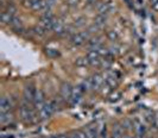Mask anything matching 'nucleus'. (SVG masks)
I'll use <instances>...</instances> for the list:
<instances>
[{
  "mask_svg": "<svg viewBox=\"0 0 158 138\" xmlns=\"http://www.w3.org/2000/svg\"><path fill=\"white\" fill-rule=\"evenodd\" d=\"M89 38V32H80V33H74L70 37V41L74 45L79 47L81 44H83L85 41H87Z\"/></svg>",
  "mask_w": 158,
  "mask_h": 138,
  "instance_id": "1",
  "label": "nucleus"
},
{
  "mask_svg": "<svg viewBox=\"0 0 158 138\" xmlns=\"http://www.w3.org/2000/svg\"><path fill=\"white\" fill-rule=\"evenodd\" d=\"M36 90H35V87H33L32 85L26 86V87H25V90H24V99H25V100H27L29 102L33 104L35 95H36Z\"/></svg>",
  "mask_w": 158,
  "mask_h": 138,
  "instance_id": "2",
  "label": "nucleus"
},
{
  "mask_svg": "<svg viewBox=\"0 0 158 138\" xmlns=\"http://www.w3.org/2000/svg\"><path fill=\"white\" fill-rule=\"evenodd\" d=\"M73 90H74V88L71 87L70 83L65 82L61 87V95H62L64 100H70L71 95H73Z\"/></svg>",
  "mask_w": 158,
  "mask_h": 138,
  "instance_id": "3",
  "label": "nucleus"
},
{
  "mask_svg": "<svg viewBox=\"0 0 158 138\" xmlns=\"http://www.w3.org/2000/svg\"><path fill=\"white\" fill-rule=\"evenodd\" d=\"M12 107H13V105H12V102H11V100L8 98H1V100H0V111H1V113L10 112L12 110Z\"/></svg>",
  "mask_w": 158,
  "mask_h": 138,
  "instance_id": "4",
  "label": "nucleus"
},
{
  "mask_svg": "<svg viewBox=\"0 0 158 138\" xmlns=\"http://www.w3.org/2000/svg\"><path fill=\"white\" fill-rule=\"evenodd\" d=\"M54 23H55V19H54V18L43 17L42 20H40V26H42L45 31H50V30H52V27H54Z\"/></svg>",
  "mask_w": 158,
  "mask_h": 138,
  "instance_id": "5",
  "label": "nucleus"
},
{
  "mask_svg": "<svg viewBox=\"0 0 158 138\" xmlns=\"http://www.w3.org/2000/svg\"><path fill=\"white\" fill-rule=\"evenodd\" d=\"M52 30H54V31H55V32L57 33V35H60V36H64L65 33L68 32V31L65 30V27H64L63 23H62L61 20H55Z\"/></svg>",
  "mask_w": 158,
  "mask_h": 138,
  "instance_id": "6",
  "label": "nucleus"
},
{
  "mask_svg": "<svg viewBox=\"0 0 158 138\" xmlns=\"http://www.w3.org/2000/svg\"><path fill=\"white\" fill-rule=\"evenodd\" d=\"M112 10V5L107 1H103V2H99L98 4V12L99 15H105L107 12H110Z\"/></svg>",
  "mask_w": 158,
  "mask_h": 138,
  "instance_id": "7",
  "label": "nucleus"
},
{
  "mask_svg": "<svg viewBox=\"0 0 158 138\" xmlns=\"http://www.w3.org/2000/svg\"><path fill=\"white\" fill-rule=\"evenodd\" d=\"M90 79H92V82H93V88L98 90V88H100V87L102 86L103 77L101 74H95V75H93Z\"/></svg>",
  "mask_w": 158,
  "mask_h": 138,
  "instance_id": "8",
  "label": "nucleus"
},
{
  "mask_svg": "<svg viewBox=\"0 0 158 138\" xmlns=\"http://www.w3.org/2000/svg\"><path fill=\"white\" fill-rule=\"evenodd\" d=\"M13 120V114L11 112H5L0 114V123L1 124H7V123Z\"/></svg>",
  "mask_w": 158,
  "mask_h": 138,
  "instance_id": "9",
  "label": "nucleus"
},
{
  "mask_svg": "<svg viewBox=\"0 0 158 138\" xmlns=\"http://www.w3.org/2000/svg\"><path fill=\"white\" fill-rule=\"evenodd\" d=\"M106 20H107V18L105 15H99V16L95 18V26H98V27H102L105 26L106 24Z\"/></svg>",
  "mask_w": 158,
  "mask_h": 138,
  "instance_id": "10",
  "label": "nucleus"
},
{
  "mask_svg": "<svg viewBox=\"0 0 158 138\" xmlns=\"http://www.w3.org/2000/svg\"><path fill=\"white\" fill-rule=\"evenodd\" d=\"M123 126L120 125H115L113 126V138H123Z\"/></svg>",
  "mask_w": 158,
  "mask_h": 138,
  "instance_id": "11",
  "label": "nucleus"
},
{
  "mask_svg": "<svg viewBox=\"0 0 158 138\" xmlns=\"http://www.w3.org/2000/svg\"><path fill=\"white\" fill-rule=\"evenodd\" d=\"M12 18H13V16L10 15V13L6 12V11H4V12L1 13V22H2L4 24H11Z\"/></svg>",
  "mask_w": 158,
  "mask_h": 138,
  "instance_id": "12",
  "label": "nucleus"
},
{
  "mask_svg": "<svg viewBox=\"0 0 158 138\" xmlns=\"http://www.w3.org/2000/svg\"><path fill=\"white\" fill-rule=\"evenodd\" d=\"M11 26H12L15 30H19V29H22V20H20L18 17L13 16L12 20H11Z\"/></svg>",
  "mask_w": 158,
  "mask_h": 138,
  "instance_id": "13",
  "label": "nucleus"
},
{
  "mask_svg": "<svg viewBox=\"0 0 158 138\" xmlns=\"http://www.w3.org/2000/svg\"><path fill=\"white\" fill-rule=\"evenodd\" d=\"M89 63V61H88L87 57H80V58H77L76 60V62H75V65H77V67H86V65Z\"/></svg>",
  "mask_w": 158,
  "mask_h": 138,
  "instance_id": "14",
  "label": "nucleus"
},
{
  "mask_svg": "<svg viewBox=\"0 0 158 138\" xmlns=\"http://www.w3.org/2000/svg\"><path fill=\"white\" fill-rule=\"evenodd\" d=\"M99 52L96 50H89L87 52V58L88 61H92V60H95V58H99Z\"/></svg>",
  "mask_w": 158,
  "mask_h": 138,
  "instance_id": "15",
  "label": "nucleus"
},
{
  "mask_svg": "<svg viewBox=\"0 0 158 138\" xmlns=\"http://www.w3.org/2000/svg\"><path fill=\"white\" fill-rule=\"evenodd\" d=\"M6 12H8L10 15H15L17 12V7H16V5L13 4V2H8L7 4V6H6Z\"/></svg>",
  "mask_w": 158,
  "mask_h": 138,
  "instance_id": "16",
  "label": "nucleus"
},
{
  "mask_svg": "<svg viewBox=\"0 0 158 138\" xmlns=\"http://www.w3.org/2000/svg\"><path fill=\"white\" fill-rule=\"evenodd\" d=\"M45 30L42 27V26H36V27H33V33L36 35V36H40V37H42V36H44L45 35Z\"/></svg>",
  "mask_w": 158,
  "mask_h": 138,
  "instance_id": "17",
  "label": "nucleus"
},
{
  "mask_svg": "<svg viewBox=\"0 0 158 138\" xmlns=\"http://www.w3.org/2000/svg\"><path fill=\"white\" fill-rule=\"evenodd\" d=\"M121 126H123L124 130H132L135 125H133V123L131 122V120H125V122L121 124Z\"/></svg>",
  "mask_w": 158,
  "mask_h": 138,
  "instance_id": "18",
  "label": "nucleus"
},
{
  "mask_svg": "<svg viewBox=\"0 0 158 138\" xmlns=\"http://www.w3.org/2000/svg\"><path fill=\"white\" fill-rule=\"evenodd\" d=\"M47 55L49 57H57L60 55V52L56 49H47Z\"/></svg>",
  "mask_w": 158,
  "mask_h": 138,
  "instance_id": "19",
  "label": "nucleus"
},
{
  "mask_svg": "<svg viewBox=\"0 0 158 138\" xmlns=\"http://www.w3.org/2000/svg\"><path fill=\"white\" fill-rule=\"evenodd\" d=\"M135 129V131H137V135H140V136H143V135L146 132V128H145L144 125H137Z\"/></svg>",
  "mask_w": 158,
  "mask_h": 138,
  "instance_id": "20",
  "label": "nucleus"
},
{
  "mask_svg": "<svg viewBox=\"0 0 158 138\" xmlns=\"http://www.w3.org/2000/svg\"><path fill=\"white\" fill-rule=\"evenodd\" d=\"M37 1H38V0H24V1H23V5L25 6V7L32 8L33 6H35V4H36Z\"/></svg>",
  "mask_w": 158,
  "mask_h": 138,
  "instance_id": "21",
  "label": "nucleus"
},
{
  "mask_svg": "<svg viewBox=\"0 0 158 138\" xmlns=\"http://www.w3.org/2000/svg\"><path fill=\"white\" fill-rule=\"evenodd\" d=\"M107 37H108L111 41H117L118 35H117V32H115L114 30H110V31L107 32Z\"/></svg>",
  "mask_w": 158,
  "mask_h": 138,
  "instance_id": "22",
  "label": "nucleus"
},
{
  "mask_svg": "<svg viewBox=\"0 0 158 138\" xmlns=\"http://www.w3.org/2000/svg\"><path fill=\"white\" fill-rule=\"evenodd\" d=\"M115 77L114 76H107V79H106V82L110 85V87H114V86H117V82L114 80Z\"/></svg>",
  "mask_w": 158,
  "mask_h": 138,
  "instance_id": "23",
  "label": "nucleus"
},
{
  "mask_svg": "<svg viewBox=\"0 0 158 138\" xmlns=\"http://www.w3.org/2000/svg\"><path fill=\"white\" fill-rule=\"evenodd\" d=\"M67 2L71 5V6H74V5H76L77 2H79V0H67Z\"/></svg>",
  "mask_w": 158,
  "mask_h": 138,
  "instance_id": "24",
  "label": "nucleus"
},
{
  "mask_svg": "<svg viewBox=\"0 0 158 138\" xmlns=\"http://www.w3.org/2000/svg\"><path fill=\"white\" fill-rule=\"evenodd\" d=\"M83 20H85V19H83V18H80V19H77V23H76V26H81V25H83Z\"/></svg>",
  "mask_w": 158,
  "mask_h": 138,
  "instance_id": "25",
  "label": "nucleus"
},
{
  "mask_svg": "<svg viewBox=\"0 0 158 138\" xmlns=\"http://www.w3.org/2000/svg\"><path fill=\"white\" fill-rule=\"evenodd\" d=\"M79 136H80V138H88V136H87V133H86V132H80Z\"/></svg>",
  "mask_w": 158,
  "mask_h": 138,
  "instance_id": "26",
  "label": "nucleus"
},
{
  "mask_svg": "<svg viewBox=\"0 0 158 138\" xmlns=\"http://www.w3.org/2000/svg\"><path fill=\"white\" fill-rule=\"evenodd\" d=\"M87 1V4H89V5H93V4H95L98 0H86Z\"/></svg>",
  "mask_w": 158,
  "mask_h": 138,
  "instance_id": "27",
  "label": "nucleus"
},
{
  "mask_svg": "<svg viewBox=\"0 0 158 138\" xmlns=\"http://www.w3.org/2000/svg\"><path fill=\"white\" fill-rule=\"evenodd\" d=\"M152 6V8L155 10V11H158V2H156V4H153V5H151Z\"/></svg>",
  "mask_w": 158,
  "mask_h": 138,
  "instance_id": "28",
  "label": "nucleus"
},
{
  "mask_svg": "<svg viewBox=\"0 0 158 138\" xmlns=\"http://www.w3.org/2000/svg\"><path fill=\"white\" fill-rule=\"evenodd\" d=\"M54 138H67V136H64V135H57Z\"/></svg>",
  "mask_w": 158,
  "mask_h": 138,
  "instance_id": "29",
  "label": "nucleus"
},
{
  "mask_svg": "<svg viewBox=\"0 0 158 138\" xmlns=\"http://www.w3.org/2000/svg\"><path fill=\"white\" fill-rule=\"evenodd\" d=\"M70 138H80L79 133H74V135H71Z\"/></svg>",
  "mask_w": 158,
  "mask_h": 138,
  "instance_id": "30",
  "label": "nucleus"
},
{
  "mask_svg": "<svg viewBox=\"0 0 158 138\" xmlns=\"http://www.w3.org/2000/svg\"><path fill=\"white\" fill-rule=\"evenodd\" d=\"M150 1H151V5H153V4L158 2V0H150Z\"/></svg>",
  "mask_w": 158,
  "mask_h": 138,
  "instance_id": "31",
  "label": "nucleus"
},
{
  "mask_svg": "<svg viewBox=\"0 0 158 138\" xmlns=\"http://www.w3.org/2000/svg\"><path fill=\"white\" fill-rule=\"evenodd\" d=\"M123 138H135V137H132V136H128V135H126V136H123Z\"/></svg>",
  "mask_w": 158,
  "mask_h": 138,
  "instance_id": "32",
  "label": "nucleus"
},
{
  "mask_svg": "<svg viewBox=\"0 0 158 138\" xmlns=\"http://www.w3.org/2000/svg\"><path fill=\"white\" fill-rule=\"evenodd\" d=\"M135 138H142V136H140V135H137Z\"/></svg>",
  "mask_w": 158,
  "mask_h": 138,
  "instance_id": "33",
  "label": "nucleus"
},
{
  "mask_svg": "<svg viewBox=\"0 0 158 138\" xmlns=\"http://www.w3.org/2000/svg\"><path fill=\"white\" fill-rule=\"evenodd\" d=\"M126 1H127V2H128V4H130V0H126Z\"/></svg>",
  "mask_w": 158,
  "mask_h": 138,
  "instance_id": "34",
  "label": "nucleus"
},
{
  "mask_svg": "<svg viewBox=\"0 0 158 138\" xmlns=\"http://www.w3.org/2000/svg\"><path fill=\"white\" fill-rule=\"evenodd\" d=\"M50 138H54V137H50Z\"/></svg>",
  "mask_w": 158,
  "mask_h": 138,
  "instance_id": "35",
  "label": "nucleus"
},
{
  "mask_svg": "<svg viewBox=\"0 0 158 138\" xmlns=\"http://www.w3.org/2000/svg\"><path fill=\"white\" fill-rule=\"evenodd\" d=\"M150 138H152V137H150Z\"/></svg>",
  "mask_w": 158,
  "mask_h": 138,
  "instance_id": "36",
  "label": "nucleus"
}]
</instances>
